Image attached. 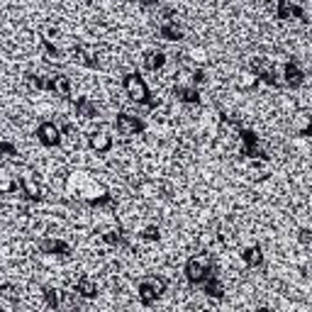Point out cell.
<instances>
[{
  "label": "cell",
  "instance_id": "obj_1",
  "mask_svg": "<svg viewBox=\"0 0 312 312\" xmlns=\"http://www.w3.org/2000/svg\"><path fill=\"white\" fill-rule=\"evenodd\" d=\"M164 290H166V278H161V275H147V278H142L139 285H137V297H139L144 305H151Z\"/></svg>",
  "mask_w": 312,
  "mask_h": 312
},
{
  "label": "cell",
  "instance_id": "obj_2",
  "mask_svg": "<svg viewBox=\"0 0 312 312\" xmlns=\"http://www.w3.org/2000/svg\"><path fill=\"white\" fill-rule=\"evenodd\" d=\"M212 273H215V271H212V258L207 256V254L188 258V263H185V275H188L193 283H202V280H207Z\"/></svg>",
  "mask_w": 312,
  "mask_h": 312
},
{
  "label": "cell",
  "instance_id": "obj_3",
  "mask_svg": "<svg viewBox=\"0 0 312 312\" xmlns=\"http://www.w3.org/2000/svg\"><path fill=\"white\" fill-rule=\"evenodd\" d=\"M125 91H127V95L132 100H137V103H144L149 98L147 83H144L142 76H137V74H129L127 78H125Z\"/></svg>",
  "mask_w": 312,
  "mask_h": 312
},
{
  "label": "cell",
  "instance_id": "obj_4",
  "mask_svg": "<svg viewBox=\"0 0 312 312\" xmlns=\"http://www.w3.org/2000/svg\"><path fill=\"white\" fill-rule=\"evenodd\" d=\"M37 137L44 147H56L61 142V129L56 127L54 122H42L37 129Z\"/></svg>",
  "mask_w": 312,
  "mask_h": 312
},
{
  "label": "cell",
  "instance_id": "obj_5",
  "mask_svg": "<svg viewBox=\"0 0 312 312\" xmlns=\"http://www.w3.org/2000/svg\"><path fill=\"white\" fill-rule=\"evenodd\" d=\"M115 127L120 134H125V137H132V134H137L139 129H142V122L137 120V117H132V115H117V120H115Z\"/></svg>",
  "mask_w": 312,
  "mask_h": 312
},
{
  "label": "cell",
  "instance_id": "obj_6",
  "mask_svg": "<svg viewBox=\"0 0 312 312\" xmlns=\"http://www.w3.org/2000/svg\"><path fill=\"white\" fill-rule=\"evenodd\" d=\"M39 249L44 251V254H56V256H69V244L66 241H61V239H42L39 241Z\"/></svg>",
  "mask_w": 312,
  "mask_h": 312
},
{
  "label": "cell",
  "instance_id": "obj_7",
  "mask_svg": "<svg viewBox=\"0 0 312 312\" xmlns=\"http://www.w3.org/2000/svg\"><path fill=\"white\" fill-rule=\"evenodd\" d=\"M76 115L83 117V120H93L98 115V105L91 98H81V100H76Z\"/></svg>",
  "mask_w": 312,
  "mask_h": 312
},
{
  "label": "cell",
  "instance_id": "obj_8",
  "mask_svg": "<svg viewBox=\"0 0 312 312\" xmlns=\"http://www.w3.org/2000/svg\"><path fill=\"white\" fill-rule=\"evenodd\" d=\"M49 88L54 93H59L61 98H69V95H71V78H66V76H54V78H49Z\"/></svg>",
  "mask_w": 312,
  "mask_h": 312
},
{
  "label": "cell",
  "instance_id": "obj_9",
  "mask_svg": "<svg viewBox=\"0 0 312 312\" xmlns=\"http://www.w3.org/2000/svg\"><path fill=\"white\" fill-rule=\"evenodd\" d=\"M91 147L98 151V154H105V151H110L112 149V137L110 134H105V132H95L91 137Z\"/></svg>",
  "mask_w": 312,
  "mask_h": 312
},
{
  "label": "cell",
  "instance_id": "obj_10",
  "mask_svg": "<svg viewBox=\"0 0 312 312\" xmlns=\"http://www.w3.org/2000/svg\"><path fill=\"white\" fill-rule=\"evenodd\" d=\"M76 293L83 297H95L98 295V283L93 278H78L76 280Z\"/></svg>",
  "mask_w": 312,
  "mask_h": 312
},
{
  "label": "cell",
  "instance_id": "obj_11",
  "mask_svg": "<svg viewBox=\"0 0 312 312\" xmlns=\"http://www.w3.org/2000/svg\"><path fill=\"white\" fill-rule=\"evenodd\" d=\"M161 37L168 39V42H178V39H183V30L176 22H164L161 25Z\"/></svg>",
  "mask_w": 312,
  "mask_h": 312
},
{
  "label": "cell",
  "instance_id": "obj_12",
  "mask_svg": "<svg viewBox=\"0 0 312 312\" xmlns=\"http://www.w3.org/2000/svg\"><path fill=\"white\" fill-rule=\"evenodd\" d=\"M176 95H178V100H181V103H188V105L198 103V98H200L195 86H181V88H176Z\"/></svg>",
  "mask_w": 312,
  "mask_h": 312
},
{
  "label": "cell",
  "instance_id": "obj_13",
  "mask_svg": "<svg viewBox=\"0 0 312 312\" xmlns=\"http://www.w3.org/2000/svg\"><path fill=\"white\" fill-rule=\"evenodd\" d=\"M20 185H22L25 195H30V198H42V188H39V183L32 178V176H25V178L20 181Z\"/></svg>",
  "mask_w": 312,
  "mask_h": 312
},
{
  "label": "cell",
  "instance_id": "obj_14",
  "mask_svg": "<svg viewBox=\"0 0 312 312\" xmlns=\"http://www.w3.org/2000/svg\"><path fill=\"white\" fill-rule=\"evenodd\" d=\"M164 64H166V56L161 52H151L144 59V66H147L149 71H159V69H164Z\"/></svg>",
  "mask_w": 312,
  "mask_h": 312
},
{
  "label": "cell",
  "instance_id": "obj_15",
  "mask_svg": "<svg viewBox=\"0 0 312 312\" xmlns=\"http://www.w3.org/2000/svg\"><path fill=\"white\" fill-rule=\"evenodd\" d=\"M285 78H288V83H293V86L305 83V76H302L297 64H285Z\"/></svg>",
  "mask_w": 312,
  "mask_h": 312
},
{
  "label": "cell",
  "instance_id": "obj_16",
  "mask_svg": "<svg viewBox=\"0 0 312 312\" xmlns=\"http://www.w3.org/2000/svg\"><path fill=\"white\" fill-rule=\"evenodd\" d=\"M307 127H310V117H307V112L297 115V117H295L293 129H297V132H300V137H307Z\"/></svg>",
  "mask_w": 312,
  "mask_h": 312
},
{
  "label": "cell",
  "instance_id": "obj_17",
  "mask_svg": "<svg viewBox=\"0 0 312 312\" xmlns=\"http://www.w3.org/2000/svg\"><path fill=\"white\" fill-rule=\"evenodd\" d=\"M244 261H246L249 266H258V263H261V251H258L256 246L244 249Z\"/></svg>",
  "mask_w": 312,
  "mask_h": 312
},
{
  "label": "cell",
  "instance_id": "obj_18",
  "mask_svg": "<svg viewBox=\"0 0 312 312\" xmlns=\"http://www.w3.org/2000/svg\"><path fill=\"white\" fill-rule=\"evenodd\" d=\"M42 35H44V42H54V39L61 37V30L56 25H44L42 27Z\"/></svg>",
  "mask_w": 312,
  "mask_h": 312
},
{
  "label": "cell",
  "instance_id": "obj_19",
  "mask_svg": "<svg viewBox=\"0 0 312 312\" xmlns=\"http://www.w3.org/2000/svg\"><path fill=\"white\" fill-rule=\"evenodd\" d=\"M18 188V183L10 178V176H5V173H0V193H13Z\"/></svg>",
  "mask_w": 312,
  "mask_h": 312
},
{
  "label": "cell",
  "instance_id": "obj_20",
  "mask_svg": "<svg viewBox=\"0 0 312 312\" xmlns=\"http://www.w3.org/2000/svg\"><path fill=\"white\" fill-rule=\"evenodd\" d=\"M44 297H47V302H49L52 307H61V290L52 288V290H47V293H44Z\"/></svg>",
  "mask_w": 312,
  "mask_h": 312
},
{
  "label": "cell",
  "instance_id": "obj_21",
  "mask_svg": "<svg viewBox=\"0 0 312 312\" xmlns=\"http://www.w3.org/2000/svg\"><path fill=\"white\" fill-rule=\"evenodd\" d=\"M205 295H215V297H220L222 295V283L220 280H207V283H205Z\"/></svg>",
  "mask_w": 312,
  "mask_h": 312
},
{
  "label": "cell",
  "instance_id": "obj_22",
  "mask_svg": "<svg viewBox=\"0 0 312 312\" xmlns=\"http://www.w3.org/2000/svg\"><path fill=\"white\" fill-rule=\"evenodd\" d=\"M103 239H105V241H108V244H112V246H115V244H120V241H122V237H120V232H117V229H108V232H105V234H103Z\"/></svg>",
  "mask_w": 312,
  "mask_h": 312
},
{
  "label": "cell",
  "instance_id": "obj_23",
  "mask_svg": "<svg viewBox=\"0 0 312 312\" xmlns=\"http://www.w3.org/2000/svg\"><path fill=\"white\" fill-rule=\"evenodd\" d=\"M144 239H149V241L159 239V227H154V224H151V227H147V229H144Z\"/></svg>",
  "mask_w": 312,
  "mask_h": 312
}]
</instances>
